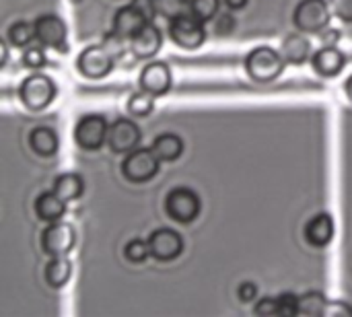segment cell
<instances>
[{
	"label": "cell",
	"mask_w": 352,
	"mask_h": 317,
	"mask_svg": "<svg viewBox=\"0 0 352 317\" xmlns=\"http://www.w3.org/2000/svg\"><path fill=\"white\" fill-rule=\"evenodd\" d=\"M344 62H346V58L336 45H324L311 58V64L320 74H338L342 70Z\"/></svg>",
	"instance_id": "e0dca14e"
},
{
	"label": "cell",
	"mask_w": 352,
	"mask_h": 317,
	"mask_svg": "<svg viewBox=\"0 0 352 317\" xmlns=\"http://www.w3.org/2000/svg\"><path fill=\"white\" fill-rule=\"evenodd\" d=\"M107 142H109L111 151H116V153H128V151L136 149V144L140 142L138 124L128 118L113 120L107 130Z\"/></svg>",
	"instance_id": "30bf717a"
},
{
	"label": "cell",
	"mask_w": 352,
	"mask_h": 317,
	"mask_svg": "<svg viewBox=\"0 0 352 317\" xmlns=\"http://www.w3.org/2000/svg\"><path fill=\"white\" fill-rule=\"evenodd\" d=\"M165 210L171 219L179 223H188L200 212V196L186 186L171 188L165 196Z\"/></svg>",
	"instance_id": "277c9868"
},
{
	"label": "cell",
	"mask_w": 352,
	"mask_h": 317,
	"mask_svg": "<svg viewBox=\"0 0 352 317\" xmlns=\"http://www.w3.org/2000/svg\"><path fill=\"white\" fill-rule=\"evenodd\" d=\"M6 37H8V41L12 45H27L35 37V23L25 21V19H19V21H14L8 27Z\"/></svg>",
	"instance_id": "cb8c5ba5"
},
{
	"label": "cell",
	"mask_w": 352,
	"mask_h": 317,
	"mask_svg": "<svg viewBox=\"0 0 352 317\" xmlns=\"http://www.w3.org/2000/svg\"><path fill=\"white\" fill-rule=\"evenodd\" d=\"M332 12L342 21H352V0H330Z\"/></svg>",
	"instance_id": "836d02e7"
},
{
	"label": "cell",
	"mask_w": 352,
	"mask_h": 317,
	"mask_svg": "<svg viewBox=\"0 0 352 317\" xmlns=\"http://www.w3.org/2000/svg\"><path fill=\"white\" fill-rule=\"evenodd\" d=\"M72 274V262L68 260L66 254H58L54 256L47 264H45V281L52 287H62L68 283Z\"/></svg>",
	"instance_id": "44dd1931"
},
{
	"label": "cell",
	"mask_w": 352,
	"mask_h": 317,
	"mask_svg": "<svg viewBox=\"0 0 352 317\" xmlns=\"http://www.w3.org/2000/svg\"><path fill=\"white\" fill-rule=\"evenodd\" d=\"M0 47H2V64L6 62V56H8V50H6V41H2L0 43Z\"/></svg>",
	"instance_id": "60d3db41"
},
{
	"label": "cell",
	"mask_w": 352,
	"mask_h": 317,
	"mask_svg": "<svg viewBox=\"0 0 352 317\" xmlns=\"http://www.w3.org/2000/svg\"><path fill=\"white\" fill-rule=\"evenodd\" d=\"M140 87L161 95L171 87V70L163 60H153L148 64H144L142 72H140Z\"/></svg>",
	"instance_id": "5bb4252c"
},
{
	"label": "cell",
	"mask_w": 352,
	"mask_h": 317,
	"mask_svg": "<svg viewBox=\"0 0 352 317\" xmlns=\"http://www.w3.org/2000/svg\"><path fill=\"white\" fill-rule=\"evenodd\" d=\"M169 35L184 47H198L206 37V29L200 17L194 12H182L169 21Z\"/></svg>",
	"instance_id": "5b68a950"
},
{
	"label": "cell",
	"mask_w": 352,
	"mask_h": 317,
	"mask_svg": "<svg viewBox=\"0 0 352 317\" xmlns=\"http://www.w3.org/2000/svg\"><path fill=\"white\" fill-rule=\"evenodd\" d=\"M146 23V19L140 14V10L130 2L126 6H120L113 14V33L120 37H130L134 35L142 25Z\"/></svg>",
	"instance_id": "9a60e30c"
},
{
	"label": "cell",
	"mask_w": 352,
	"mask_h": 317,
	"mask_svg": "<svg viewBox=\"0 0 352 317\" xmlns=\"http://www.w3.org/2000/svg\"><path fill=\"white\" fill-rule=\"evenodd\" d=\"M54 190L64 198V200H72L78 198L85 190V182L78 173L74 171H64L54 179Z\"/></svg>",
	"instance_id": "603a6c76"
},
{
	"label": "cell",
	"mask_w": 352,
	"mask_h": 317,
	"mask_svg": "<svg viewBox=\"0 0 352 317\" xmlns=\"http://www.w3.org/2000/svg\"><path fill=\"white\" fill-rule=\"evenodd\" d=\"M254 311H256V314H264V316H270V314H280L278 297H270V295L262 297V299L256 303Z\"/></svg>",
	"instance_id": "d6a6232c"
},
{
	"label": "cell",
	"mask_w": 352,
	"mask_h": 317,
	"mask_svg": "<svg viewBox=\"0 0 352 317\" xmlns=\"http://www.w3.org/2000/svg\"><path fill=\"white\" fill-rule=\"evenodd\" d=\"M283 52L270 45H256L245 56V70L256 80H272L285 70Z\"/></svg>",
	"instance_id": "6da1fadb"
},
{
	"label": "cell",
	"mask_w": 352,
	"mask_h": 317,
	"mask_svg": "<svg viewBox=\"0 0 352 317\" xmlns=\"http://www.w3.org/2000/svg\"><path fill=\"white\" fill-rule=\"evenodd\" d=\"M161 47V31L155 23L146 21L134 35H130V50L138 58H151Z\"/></svg>",
	"instance_id": "4fadbf2b"
},
{
	"label": "cell",
	"mask_w": 352,
	"mask_h": 317,
	"mask_svg": "<svg viewBox=\"0 0 352 317\" xmlns=\"http://www.w3.org/2000/svg\"><path fill=\"white\" fill-rule=\"evenodd\" d=\"M19 95L27 107L43 109L47 103H52V99L56 95V83L43 72H33L23 78V83L19 87Z\"/></svg>",
	"instance_id": "3957f363"
},
{
	"label": "cell",
	"mask_w": 352,
	"mask_h": 317,
	"mask_svg": "<svg viewBox=\"0 0 352 317\" xmlns=\"http://www.w3.org/2000/svg\"><path fill=\"white\" fill-rule=\"evenodd\" d=\"M155 153L159 155V159H165V161H173L182 155L184 151V140L182 136H177L175 132H161L155 136L153 144Z\"/></svg>",
	"instance_id": "ffe728a7"
},
{
	"label": "cell",
	"mask_w": 352,
	"mask_h": 317,
	"mask_svg": "<svg viewBox=\"0 0 352 317\" xmlns=\"http://www.w3.org/2000/svg\"><path fill=\"white\" fill-rule=\"evenodd\" d=\"M35 37L43 45L64 47L66 43V23L56 12H41L35 21Z\"/></svg>",
	"instance_id": "7c38bea8"
},
{
	"label": "cell",
	"mask_w": 352,
	"mask_h": 317,
	"mask_svg": "<svg viewBox=\"0 0 352 317\" xmlns=\"http://www.w3.org/2000/svg\"><path fill=\"white\" fill-rule=\"evenodd\" d=\"M107 122L101 113H85L74 126V138L82 149H99L107 138Z\"/></svg>",
	"instance_id": "9c48e42d"
},
{
	"label": "cell",
	"mask_w": 352,
	"mask_h": 317,
	"mask_svg": "<svg viewBox=\"0 0 352 317\" xmlns=\"http://www.w3.org/2000/svg\"><path fill=\"white\" fill-rule=\"evenodd\" d=\"M280 52H283L287 62L301 64V62H305L309 58L311 45H309V39L303 37L301 33H289L280 43Z\"/></svg>",
	"instance_id": "d6986e66"
},
{
	"label": "cell",
	"mask_w": 352,
	"mask_h": 317,
	"mask_svg": "<svg viewBox=\"0 0 352 317\" xmlns=\"http://www.w3.org/2000/svg\"><path fill=\"white\" fill-rule=\"evenodd\" d=\"M159 155L153 146H136L122 161V173L130 182H146L159 171Z\"/></svg>",
	"instance_id": "7a4b0ae2"
},
{
	"label": "cell",
	"mask_w": 352,
	"mask_h": 317,
	"mask_svg": "<svg viewBox=\"0 0 352 317\" xmlns=\"http://www.w3.org/2000/svg\"><path fill=\"white\" fill-rule=\"evenodd\" d=\"M76 241L74 227L66 221H50V225L41 231V248L52 254H68Z\"/></svg>",
	"instance_id": "ba28073f"
},
{
	"label": "cell",
	"mask_w": 352,
	"mask_h": 317,
	"mask_svg": "<svg viewBox=\"0 0 352 317\" xmlns=\"http://www.w3.org/2000/svg\"><path fill=\"white\" fill-rule=\"evenodd\" d=\"M225 2H227V4H229L231 8H241V6H243V4H245L248 0H225Z\"/></svg>",
	"instance_id": "f35d334b"
},
{
	"label": "cell",
	"mask_w": 352,
	"mask_h": 317,
	"mask_svg": "<svg viewBox=\"0 0 352 317\" xmlns=\"http://www.w3.org/2000/svg\"><path fill=\"white\" fill-rule=\"evenodd\" d=\"M31 149L39 155H52L58 149V134L50 126H37L29 134Z\"/></svg>",
	"instance_id": "7402d4cb"
},
{
	"label": "cell",
	"mask_w": 352,
	"mask_h": 317,
	"mask_svg": "<svg viewBox=\"0 0 352 317\" xmlns=\"http://www.w3.org/2000/svg\"><path fill=\"white\" fill-rule=\"evenodd\" d=\"M332 6L326 0H301L295 8V25L303 31H322L330 23Z\"/></svg>",
	"instance_id": "8992f818"
},
{
	"label": "cell",
	"mask_w": 352,
	"mask_h": 317,
	"mask_svg": "<svg viewBox=\"0 0 352 317\" xmlns=\"http://www.w3.org/2000/svg\"><path fill=\"white\" fill-rule=\"evenodd\" d=\"M132 4L140 10V14L146 21H153L155 12H157V2L155 0H132Z\"/></svg>",
	"instance_id": "8d00e7d4"
},
{
	"label": "cell",
	"mask_w": 352,
	"mask_h": 317,
	"mask_svg": "<svg viewBox=\"0 0 352 317\" xmlns=\"http://www.w3.org/2000/svg\"><path fill=\"white\" fill-rule=\"evenodd\" d=\"M157 2V10L167 17V19H173L182 12H186V6L192 2V0H155Z\"/></svg>",
	"instance_id": "83f0119b"
},
{
	"label": "cell",
	"mask_w": 352,
	"mask_h": 317,
	"mask_svg": "<svg viewBox=\"0 0 352 317\" xmlns=\"http://www.w3.org/2000/svg\"><path fill=\"white\" fill-rule=\"evenodd\" d=\"M190 8L196 17H200L202 21L212 19L219 10V0H192Z\"/></svg>",
	"instance_id": "f1b7e54d"
},
{
	"label": "cell",
	"mask_w": 352,
	"mask_h": 317,
	"mask_svg": "<svg viewBox=\"0 0 352 317\" xmlns=\"http://www.w3.org/2000/svg\"><path fill=\"white\" fill-rule=\"evenodd\" d=\"M344 89H346L349 97H351V99H352V74H349V78L344 80Z\"/></svg>",
	"instance_id": "ab89813d"
},
{
	"label": "cell",
	"mask_w": 352,
	"mask_h": 317,
	"mask_svg": "<svg viewBox=\"0 0 352 317\" xmlns=\"http://www.w3.org/2000/svg\"><path fill=\"white\" fill-rule=\"evenodd\" d=\"M328 299L320 291H307L299 295V314H320L324 316Z\"/></svg>",
	"instance_id": "484cf974"
},
{
	"label": "cell",
	"mask_w": 352,
	"mask_h": 317,
	"mask_svg": "<svg viewBox=\"0 0 352 317\" xmlns=\"http://www.w3.org/2000/svg\"><path fill=\"white\" fill-rule=\"evenodd\" d=\"M278 305H280V314H297L299 311V297L291 291L280 293L278 295Z\"/></svg>",
	"instance_id": "1f68e13d"
},
{
	"label": "cell",
	"mask_w": 352,
	"mask_h": 317,
	"mask_svg": "<svg viewBox=\"0 0 352 317\" xmlns=\"http://www.w3.org/2000/svg\"><path fill=\"white\" fill-rule=\"evenodd\" d=\"M155 107V93L142 89V91H136L128 97V111L132 116H146L151 113Z\"/></svg>",
	"instance_id": "d4e9b609"
},
{
	"label": "cell",
	"mask_w": 352,
	"mask_h": 317,
	"mask_svg": "<svg viewBox=\"0 0 352 317\" xmlns=\"http://www.w3.org/2000/svg\"><path fill=\"white\" fill-rule=\"evenodd\" d=\"M332 235H334V219L328 212H318L305 223V237L314 245L330 243Z\"/></svg>",
	"instance_id": "2e32d148"
},
{
	"label": "cell",
	"mask_w": 352,
	"mask_h": 317,
	"mask_svg": "<svg viewBox=\"0 0 352 317\" xmlns=\"http://www.w3.org/2000/svg\"><path fill=\"white\" fill-rule=\"evenodd\" d=\"M256 295H258V287H256V283H252V281H243V283L237 287V297H239L241 301H254Z\"/></svg>",
	"instance_id": "e575fe53"
},
{
	"label": "cell",
	"mask_w": 352,
	"mask_h": 317,
	"mask_svg": "<svg viewBox=\"0 0 352 317\" xmlns=\"http://www.w3.org/2000/svg\"><path fill=\"white\" fill-rule=\"evenodd\" d=\"M151 254V245H148V241H144V239H130L128 243H126V248H124V256L130 260V262H142L146 256Z\"/></svg>",
	"instance_id": "4316f807"
},
{
	"label": "cell",
	"mask_w": 352,
	"mask_h": 317,
	"mask_svg": "<svg viewBox=\"0 0 352 317\" xmlns=\"http://www.w3.org/2000/svg\"><path fill=\"white\" fill-rule=\"evenodd\" d=\"M322 41H324V45H334L336 41H338V37H340V31L338 29H334V27H330V29H326V31H322Z\"/></svg>",
	"instance_id": "74e56055"
},
{
	"label": "cell",
	"mask_w": 352,
	"mask_h": 317,
	"mask_svg": "<svg viewBox=\"0 0 352 317\" xmlns=\"http://www.w3.org/2000/svg\"><path fill=\"white\" fill-rule=\"evenodd\" d=\"M45 54H43V50L41 47H37V45H29L25 52H23V62L27 64V66H31V68H39V66H43L45 64Z\"/></svg>",
	"instance_id": "f546056e"
},
{
	"label": "cell",
	"mask_w": 352,
	"mask_h": 317,
	"mask_svg": "<svg viewBox=\"0 0 352 317\" xmlns=\"http://www.w3.org/2000/svg\"><path fill=\"white\" fill-rule=\"evenodd\" d=\"M233 27H235V17H233L231 12H219V14L214 17V21H212L214 33H221V35L231 33Z\"/></svg>",
	"instance_id": "4dcf8cb0"
},
{
	"label": "cell",
	"mask_w": 352,
	"mask_h": 317,
	"mask_svg": "<svg viewBox=\"0 0 352 317\" xmlns=\"http://www.w3.org/2000/svg\"><path fill=\"white\" fill-rule=\"evenodd\" d=\"M35 212L43 221H58L66 212V200L56 190L41 192L35 198Z\"/></svg>",
	"instance_id": "ac0fdd59"
},
{
	"label": "cell",
	"mask_w": 352,
	"mask_h": 317,
	"mask_svg": "<svg viewBox=\"0 0 352 317\" xmlns=\"http://www.w3.org/2000/svg\"><path fill=\"white\" fill-rule=\"evenodd\" d=\"M352 316V307L344 301H328L324 316Z\"/></svg>",
	"instance_id": "d590c367"
},
{
	"label": "cell",
	"mask_w": 352,
	"mask_h": 317,
	"mask_svg": "<svg viewBox=\"0 0 352 317\" xmlns=\"http://www.w3.org/2000/svg\"><path fill=\"white\" fill-rule=\"evenodd\" d=\"M113 52L101 43V45H87L78 58H76V66L82 74L91 76V78H99V76H105L111 66H113Z\"/></svg>",
	"instance_id": "52a82bcc"
},
{
	"label": "cell",
	"mask_w": 352,
	"mask_h": 317,
	"mask_svg": "<svg viewBox=\"0 0 352 317\" xmlns=\"http://www.w3.org/2000/svg\"><path fill=\"white\" fill-rule=\"evenodd\" d=\"M148 245L157 260H173L184 250V237L171 227H159L148 235Z\"/></svg>",
	"instance_id": "8fae6325"
}]
</instances>
